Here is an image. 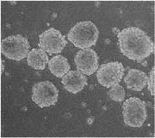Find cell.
<instances>
[{
    "label": "cell",
    "instance_id": "7a4b0ae2",
    "mask_svg": "<svg viewBox=\"0 0 155 138\" xmlns=\"http://www.w3.org/2000/svg\"><path fill=\"white\" fill-rule=\"evenodd\" d=\"M98 36L99 31L94 23L84 21L71 28L68 34V40L78 48L85 49L95 45Z\"/></svg>",
    "mask_w": 155,
    "mask_h": 138
},
{
    "label": "cell",
    "instance_id": "5b68a950",
    "mask_svg": "<svg viewBox=\"0 0 155 138\" xmlns=\"http://www.w3.org/2000/svg\"><path fill=\"white\" fill-rule=\"evenodd\" d=\"M32 99L41 108L54 106L58 101L59 90L49 81L34 85Z\"/></svg>",
    "mask_w": 155,
    "mask_h": 138
},
{
    "label": "cell",
    "instance_id": "4fadbf2b",
    "mask_svg": "<svg viewBox=\"0 0 155 138\" xmlns=\"http://www.w3.org/2000/svg\"><path fill=\"white\" fill-rule=\"evenodd\" d=\"M109 90V96L113 100L116 102H122L125 97V91L124 88L120 85L116 84L111 87Z\"/></svg>",
    "mask_w": 155,
    "mask_h": 138
},
{
    "label": "cell",
    "instance_id": "8fae6325",
    "mask_svg": "<svg viewBox=\"0 0 155 138\" xmlns=\"http://www.w3.org/2000/svg\"><path fill=\"white\" fill-rule=\"evenodd\" d=\"M27 63L29 66L36 70H44L48 63L46 52L41 49H33L27 55Z\"/></svg>",
    "mask_w": 155,
    "mask_h": 138
},
{
    "label": "cell",
    "instance_id": "52a82bcc",
    "mask_svg": "<svg viewBox=\"0 0 155 138\" xmlns=\"http://www.w3.org/2000/svg\"><path fill=\"white\" fill-rule=\"evenodd\" d=\"M39 38V47L50 55L61 53L67 44L65 37L54 28H51L43 32Z\"/></svg>",
    "mask_w": 155,
    "mask_h": 138
},
{
    "label": "cell",
    "instance_id": "8992f818",
    "mask_svg": "<svg viewBox=\"0 0 155 138\" xmlns=\"http://www.w3.org/2000/svg\"><path fill=\"white\" fill-rule=\"evenodd\" d=\"M124 74V67L118 61L101 65L97 72L98 83L106 88H110L121 82Z\"/></svg>",
    "mask_w": 155,
    "mask_h": 138
},
{
    "label": "cell",
    "instance_id": "ba28073f",
    "mask_svg": "<svg viewBox=\"0 0 155 138\" xmlns=\"http://www.w3.org/2000/svg\"><path fill=\"white\" fill-rule=\"evenodd\" d=\"M99 57L91 49H85L78 51L74 58L78 70L83 74L91 75L98 69Z\"/></svg>",
    "mask_w": 155,
    "mask_h": 138
},
{
    "label": "cell",
    "instance_id": "5bb4252c",
    "mask_svg": "<svg viewBox=\"0 0 155 138\" xmlns=\"http://www.w3.org/2000/svg\"><path fill=\"white\" fill-rule=\"evenodd\" d=\"M154 68L152 69V70L149 72V77H147L148 90L151 93L152 96L154 95Z\"/></svg>",
    "mask_w": 155,
    "mask_h": 138
},
{
    "label": "cell",
    "instance_id": "6da1fadb",
    "mask_svg": "<svg viewBox=\"0 0 155 138\" xmlns=\"http://www.w3.org/2000/svg\"><path fill=\"white\" fill-rule=\"evenodd\" d=\"M118 38L121 52L130 60H143L154 52L151 38L138 27L124 28L118 33Z\"/></svg>",
    "mask_w": 155,
    "mask_h": 138
},
{
    "label": "cell",
    "instance_id": "7c38bea8",
    "mask_svg": "<svg viewBox=\"0 0 155 138\" xmlns=\"http://www.w3.org/2000/svg\"><path fill=\"white\" fill-rule=\"evenodd\" d=\"M48 68L51 72L57 78H62L69 72L71 66L65 57L57 55L48 62Z\"/></svg>",
    "mask_w": 155,
    "mask_h": 138
},
{
    "label": "cell",
    "instance_id": "277c9868",
    "mask_svg": "<svg viewBox=\"0 0 155 138\" xmlns=\"http://www.w3.org/2000/svg\"><path fill=\"white\" fill-rule=\"evenodd\" d=\"M30 44L20 34L10 36L2 41V53L8 59L21 61L28 54Z\"/></svg>",
    "mask_w": 155,
    "mask_h": 138
},
{
    "label": "cell",
    "instance_id": "9c48e42d",
    "mask_svg": "<svg viewBox=\"0 0 155 138\" xmlns=\"http://www.w3.org/2000/svg\"><path fill=\"white\" fill-rule=\"evenodd\" d=\"M87 82L86 76L76 70L67 72L61 81L65 90L72 94H77L81 91L87 85Z\"/></svg>",
    "mask_w": 155,
    "mask_h": 138
},
{
    "label": "cell",
    "instance_id": "30bf717a",
    "mask_svg": "<svg viewBox=\"0 0 155 138\" xmlns=\"http://www.w3.org/2000/svg\"><path fill=\"white\" fill-rule=\"evenodd\" d=\"M147 82V75L138 69H132L129 70L124 78V82L128 89L140 92L145 87Z\"/></svg>",
    "mask_w": 155,
    "mask_h": 138
},
{
    "label": "cell",
    "instance_id": "3957f363",
    "mask_svg": "<svg viewBox=\"0 0 155 138\" xmlns=\"http://www.w3.org/2000/svg\"><path fill=\"white\" fill-rule=\"evenodd\" d=\"M123 116L126 125L131 127H141L147 119V109L141 99L132 97L124 103Z\"/></svg>",
    "mask_w": 155,
    "mask_h": 138
}]
</instances>
